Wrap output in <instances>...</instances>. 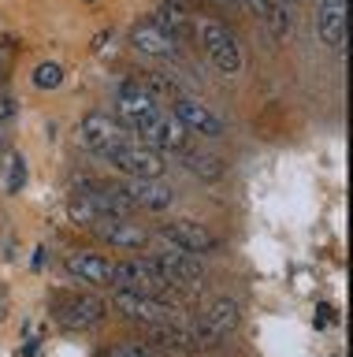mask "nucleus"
<instances>
[{"mask_svg": "<svg viewBox=\"0 0 353 357\" xmlns=\"http://www.w3.org/2000/svg\"><path fill=\"white\" fill-rule=\"evenodd\" d=\"M116 287H127V290H138V294H149V298H160L164 305H171V309H179L182 305V290L171 283L168 275L160 272L152 261H123V264H116Z\"/></svg>", "mask_w": 353, "mask_h": 357, "instance_id": "f257e3e1", "label": "nucleus"}, {"mask_svg": "<svg viewBox=\"0 0 353 357\" xmlns=\"http://www.w3.org/2000/svg\"><path fill=\"white\" fill-rule=\"evenodd\" d=\"M149 261L157 264L160 272H164L175 287L182 290V294H186V290H197V287L205 283V264L197 261V253L179 250V245H171V242H160L157 250H152Z\"/></svg>", "mask_w": 353, "mask_h": 357, "instance_id": "f03ea898", "label": "nucleus"}, {"mask_svg": "<svg viewBox=\"0 0 353 357\" xmlns=\"http://www.w3.org/2000/svg\"><path fill=\"white\" fill-rule=\"evenodd\" d=\"M238 320H242V309H238V301L235 298H212L208 301V309L201 312V320L190 324L194 328V342L197 346H216L223 335H230L238 328Z\"/></svg>", "mask_w": 353, "mask_h": 357, "instance_id": "7ed1b4c3", "label": "nucleus"}, {"mask_svg": "<svg viewBox=\"0 0 353 357\" xmlns=\"http://www.w3.org/2000/svg\"><path fill=\"white\" fill-rule=\"evenodd\" d=\"M82 138H86V145H90L93 153L112 156V153L119 149V145L134 142V134H130L119 119L104 116V112H90V116L82 119Z\"/></svg>", "mask_w": 353, "mask_h": 357, "instance_id": "20e7f679", "label": "nucleus"}, {"mask_svg": "<svg viewBox=\"0 0 353 357\" xmlns=\"http://www.w3.org/2000/svg\"><path fill=\"white\" fill-rule=\"evenodd\" d=\"M116 309L123 312L127 320L146 324V328L175 320V309H171V305H164L160 298H149V294H138V290H127V287H116Z\"/></svg>", "mask_w": 353, "mask_h": 357, "instance_id": "39448f33", "label": "nucleus"}, {"mask_svg": "<svg viewBox=\"0 0 353 357\" xmlns=\"http://www.w3.org/2000/svg\"><path fill=\"white\" fill-rule=\"evenodd\" d=\"M108 160H112L127 178H157V175H164V156L157 149H149V145H141V142L119 145Z\"/></svg>", "mask_w": 353, "mask_h": 357, "instance_id": "423d86ee", "label": "nucleus"}, {"mask_svg": "<svg viewBox=\"0 0 353 357\" xmlns=\"http://www.w3.org/2000/svg\"><path fill=\"white\" fill-rule=\"evenodd\" d=\"M201 41H205L208 60H212L223 75H235L242 67V49H238L235 33H230L227 26H219V22H205V26H201Z\"/></svg>", "mask_w": 353, "mask_h": 357, "instance_id": "0eeeda50", "label": "nucleus"}, {"mask_svg": "<svg viewBox=\"0 0 353 357\" xmlns=\"http://www.w3.org/2000/svg\"><path fill=\"white\" fill-rule=\"evenodd\" d=\"M108 317V305L101 298H90V294H74V298H63L56 301V320L63 328H74V331H86V328H97Z\"/></svg>", "mask_w": 353, "mask_h": 357, "instance_id": "6e6552de", "label": "nucleus"}, {"mask_svg": "<svg viewBox=\"0 0 353 357\" xmlns=\"http://www.w3.org/2000/svg\"><path fill=\"white\" fill-rule=\"evenodd\" d=\"M160 238L164 242H171V245H179V250H190V253H212L219 238L208 227H201V223H194V220H171V223H164V231H160Z\"/></svg>", "mask_w": 353, "mask_h": 357, "instance_id": "1a4fd4ad", "label": "nucleus"}, {"mask_svg": "<svg viewBox=\"0 0 353 357\" xmlns=\"http://www.w3.org/2000/svg\"><path fill=\"white\" fill-rule=\"evenodd\" d=\"M93 231L101 234L104 242L119 245V250H134V253H141V250L149 245L146 231H141L130 216H97V220H93Z\"/></svg>", "mask_w": 353, "mask_h": 357, "instance_id": "9d476101", "label": "nucleus"}, {"mask_svg": "<svg viewBox=\"0 0 353 357\" xmlns=\"http://www.w3.org/2000/svg\"><path fill=\"white\" fill-rule=\"evenodd\" d=\"M68 272L74 279H82V283H90V287H116V264L108 261L104 253H90V250L71 253Z\"/></svg>", "mask_w": 353, "mask_h": 357, "instance_id": "9b49d317", "label": "nucleus"}, {"mask_svg": "<svg viewBox=\"0 0 353 357\" xmlns=\"http://www.w3.org/2000/svg\"><path fill=\"white\" fill-rule=\"evenodd\" d=\"M175 116H179V123L186 130L205 134V138H219V134L227 130L223 119H219L212 108H205L201 100H194V97H179V100H175Z\"/></svg>", "mask_w": 353, "mask_h": 357, "instance_id": "f8f14e48", "label": "nucleus"}, {"mask_svg": "<svg viewBox=\"0 0 353 357\" xmlns=\"http://www.w3.org/2000/svg\"><path fill=\"white\" fill-rule=\"evenodd\" d=\"M130 45L141 56H152V60H179V45L168 30H160L157 22H146V26L130 30Z\"/></svg>", "mask_w": 353, "mask_h": 357, "instance_id": "ddd939ff", "label": "nucleus"}, {"mask_svg": "<svg viewBox=\"0 0 353 357\" xmlns=\"http://www.w3.org/2000/svg\"><path fill=\"white\" fill-rule=\"evenodd\" d=\"M123 186H127L130 201H134V208H141V212H164V208H171V201H175L171 186L164 183L160 175L157 178H130Z\"/></svg>", "mask_w": 353, "mask_h": 357, "instance_id": "4468645a", "label": "nucleus"}, {"mask_svg": "<svg viewBox=\"0 0 353 357\" xmlns=\"http://www.w3.org/2000/svg\"><path fill=\"white\" fill-rule=\"evenodd\" d=\"M149 108H157V97H152V89H146L138 82V78H127L123 86H119V93H116V112H119V123L130 130V123H134L141 112H149Z\"/></svg>", "mask_w": 353, "mask_h": 357, "instance_id": "2eb2a0df", "label": "nucleus"}, {"mask_svg": "<svg viewBox=\"0 0 353 357\" xmlns=\"http://www.w3.org/2000/svg\"><path fill=\"white\" fill-rule=\"evenodd\" d=\"M346 22H350V0H320V38L346 52Z\"/></svg>", "mask_w": 353, "mask_h": 357, "instance_id": "dca6fc26", "label": "nucleus"}, {"mask_svg": "<svg viewBox=\"0 0 353 357\" xmlns=\"http://www.w3.org/2000/svg\"><path fill=\"white\" fill-rule=\"evenodd\" d=\"M182 160H186V167H190V172L201 178V183H219V178H223V172H227V164L219 160V156H212V153H201V149H186L182 153Z\"/></svg>", "mask_w": 353, "mask_h": 357, "instance_id": "f3484780", "label": "nucleus"}, {"mask_svg": "<svg viewBox=\"0 0 353 357\" xmlns=\"http://www.w3.org/2000/svg\"><path fill=\"white\" fill-rule=\"evenodd\" d=\"M160 149H168V153H186L190 149V130L182 127L179 123V116H168V112H164V134H160Z\"/></svg>", "mask_w": 353, "mask_h": 357, "instance_id": "a211bd4d", "label": "nucleus"}, {"mask_svg": "<svg viewBox=\"0 0 353 357\" xmlns=\"http://www.w3.org/2000/svg\"><path fill=\"white\" fill-rule=\"evenodd\" d=\"M260 19L268 22V30L275 38H286V33H290V4H286V0H264Z\"/></svg>", "mask_w": 353, "mask_h": 357, "instance_id": "6ab92c4d", "label": "nucleus"}, {"mask_svg": "<svg viewBox=\"0 0 353 357\" xmlns=\"http://www.w3.org/2000/svg\"><path fill=\"white\" fill-rule=\"evenodd\" d=\"M101 194H104V216H130L134 212V201H130L127 186H108Z\"/></svg>", "mask_w": 353, "mask_h": 357, "instance_id": "aec40b11", "label": "nucleus"}, {"mask_svg": "<svg viewBox=\"0 0 353 357\" xmlns=\"http://www.w3.org/2000/svg\"><path fill=\"white\" fill-rule=\"evenodd\" d=\"M60 82H63V67L60 63L45 60V63L34 67V86L38 89H60Z\"/></svg>", "mask_w": 353, "mask_h": 357, "instance_id": "412c9836", "label": "nucleus"}, {"mask_svg": "<svg viewBox=\"0 0 353 357\" xmlns=\"http://www.w3.org/2000/svg\"><path fill=\"white\" fill-rule=\"evenodd\" d=\"M101 357H157V350L146 342H116V346H108V350H101Z\"/></svg>", "mask_w": 353, "mask_h": 357, "instance_id": "4be33fe9", "label": "nucleus"}, {"mask_svg": "<svg viewBox=\"0 0 353 357\" xmlns=\"http://www.w3.org/2000/svg\"><path fill=\"white\" fill-rule=\"evenodd\" d=\"M23 172H26V167H23V156H15V160H12V183H8L12 190H19V186L26 183V178H23Z\"/></svg>", "mask_w": 353, "mask_h": 357, "instance_id": "5701e85b", "label": "nucleus"}, {"mask_svg": "<svg viewBox=\"0 0 353 357\" xmlns=\"http://www.w3.org/2000/svg\"><path fill=\"white\" fill-rule=\"evenodd\" d=\"M15 108H19V105H15L12 97H4V93H0V123H4V119H12V116H15Z\"/></svg>", "mask_w": 353, "mask_h": 357, "instance_id": "b1692460", "label": "nucleus"}, {"mask_svg": "<svg viewBox=\"0 0 353 357\" xmlns=\"http://www.w3.org/2000/svg\"><path fill=\"white\" fill-rule=\"evenodd\" d=\"M168 4H175V8H182V11H194V4H197V0H168Z\"/></svg>", "mask_w": 353, "mask_h": 357, "instance_id": "393cba45", "label": "nucleus"}, {"mask_svg": "<svg viewBox=\"0 0 353 357\" xmlns=\"http://www.w3.org/2000/svg\"><path fill=\"white\" fill-rule=\"evenodd\" d=\"M41 264H45V250H34V268L41 272Z\"/></svg>", "mask_w": 353, "mask_h": 357, "instance_id": "a878e982", "label": "nucleus"}, {"mask_svg": "<svg viewBox=\"0 0 353 357\" xmlns=\"http://www.w3.org/2000/svg\"><path fill=\"white\" fill-rule=\"evenodd\" d=\"M246 4L253 8V11H257V15H260V8H264V0H246Z\"/></svg>", "mask_w": 353, "mask_h": 357, "instance_id": "bb28decb", "label": "nucleus"}, {"mask_svg": "<svg viewBox=\"0 0 353 357\" xmlns=\"http://www.w3.org/2000/svg\"><path fill=\"white\" fill-rule=\"evenodd\" d=\"M216 4H230V0H216Z\"/></svg>", "mask_w": 353, "mask_h": 357, "instance_id": "cd10ccee", "label": "nucleus"}, {"mask_svg": "<svg viewBox=\"0 0 353 357\" xmlns=\"http://www.w3.org/2000/svg\"><path fill=\"white\" fill-rule=\"evenodd\" d=\"M0 145H4V138H0Z\"/></svg>", "mask_w": 353, "mask_h": 357, "instance_id": "c85d7f7f", "label": "nucleus"}]
</instances>
